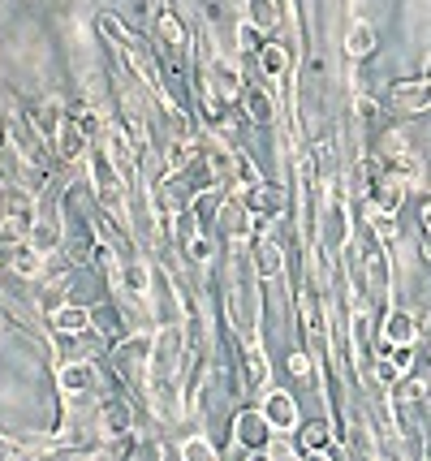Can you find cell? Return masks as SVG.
<instances>
[{
  "mask_svg": "<svg viewBox=\"0 0 431 461\" xmlns=\"http://www.w3.org/2000/svg\"><path fill=\"white\" fill-rule=\"evenodd\" d=\"M392 366L406 371V366H410V349H397V354H392Z\"/></svg>",
  "mask_w": 431,
  "mask_h": 461,
  "instance_id": "7",
  "label": "cell"
},
{
  "mask_svg": "<svg viewBox=\"0 0 431 461\" xmlns=\"http://www.w3.org/2000/svg\"><path fill=\"white\" fill-rule=\"evenodd\" d=\"M264 65H267V74H281V69H285V52H281V48H267Z\"/></svg>",
  "mask_w": 431,
  "mask_h": 461,
  "instance_id": "5",
  "label": "cell"
},
{
  "mask_svg": "<svg viewBox=\"0 0 431 461\" xmlns=\"http://www.w3.org/2000/svg\"><path fill=\"white\" fill-rule=\"evenodd\" d=\"M185 457L190 461H216V453H211L207 444H190V448H185Z\"/></svg>",
  "mask_w": 431,
  "mask_h": 461,
  "instance_id": "6",
  "label": "cell"
},
{
  "mask_svg": "<svg viewBox=\"0 0 431 461\" xmlns=\"http://www.w3.org/2000/svg\"><path fill=\"white\" fill-rule=\"evenodd\" d=\"M267 427H272V422H267L264 414H242V419H238V444H247V448H259V444H267L264 440Z\"/></svg>",
  "mask_w": 431,
  "mask_h": 461,
  "instance_id": "3",
  "label": "cell"
},
{
  "mask_svg": "<svg viewBox=\"0 0 431 461\" xmlns=\"http://www.w3.org/2000/svg\"><path fill=\"white\" fill-rule=\"evenodd\" d=\"M389 104H392V108H406V113H414V108H427V104H431V78L397 86V91L389 95Z\"/></svg>",
  "mask_w": 431,
  "mask_h": 461,
  "instance_id": "1",
  "label": "cell"
},
{
  "mask_svg": "<svg viewBox=\"0 0 431 461\" xmlns=\"http://www.w3.org/2000/svg\"><path fill=\"white\" fill-rule=\"evenodd\" d=\"M307 444H310V448H319V444H324V427H310V431H307Z\"/></svg>",
  "mask_w": 431,
  "mask_h": 461,
  "instance_id": "8",
  "label": "cell"
},
{
  "mask_svg": "<svg viewBox=\"0 0 431 461\" xmlns=\"http://www.w3.org/2000/svg\"><path fill=\"white\" fill-rule=\"evenodd\" d=\"M264 419L272 422V427H293L298 422V405H293V397H285V393H267V405H264Z\"/></svg>",
  "mask_w": 431,
  "mask_h": 461,
  "instance_id": "2",
  "label": "cell"
},
{
  "mask_svg": "<svg viewBox=\"0 0 431 461\" xmlns=\"http://www.w3.org/2000/svg\"><path fill=\"white\" fill-rule=\"evenodd\" d=\"M371 48H375V31H371L367 22H354V31L346 35V52L358 60V57H367Z\"/></svg>",
  "mask_w": 431,
  "mask_h": 461,
  "instance_id": "4",
  "label": "cell"
},
{
  "mask_svg": "<svg viewBox=\"0 0 431 461\" xmlns=\"http://www.w3.org/2000/svg\"><path fill=\"white\" fill-rule=\"evenodd\" d=\"M307 461H328V457H324V453H315V457H307Z\"/></svg>",
  "mask_w": 431,
  "mask_h": 461,
  "instance_id": "9",
  "label": "cell"
}]
</instances>
